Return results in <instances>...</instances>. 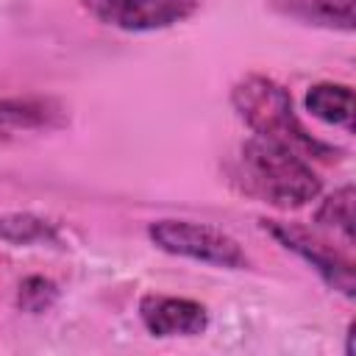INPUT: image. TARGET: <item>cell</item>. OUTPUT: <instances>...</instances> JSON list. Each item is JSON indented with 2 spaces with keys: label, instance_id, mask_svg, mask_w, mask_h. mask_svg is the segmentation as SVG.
Masks as SVG:
<instances>
[{
  "label": "cell",
  "instance_id": "6da1fadb",
  "mask_svg": "<svg viewBox=\"0 0 356 356\" xmlns=\"http://www.w3.org/2000/svg\"><path fill=\"white\" fill-rule=\"evenodd\" d=\"M231 106L239 114V120L256 136L278 142L303 159H314V161L328 164V161H337L342 156L339 147L312 136V131L295 114L289 92L267 75L250 72V75L239 78L231 89Z\"/></svg>",
  "mask_w": 356,
  "mask_h": 356
},
{
  "label": "cell",
  "instance_id": "7a4b0ae2",
  "mask_svg": "<svg viewBox=\"0 0 356 356\" xmlns=\"http://www.w3.org/2000/svg\"><path fill=\"white\" fill-rule=\"evenodd\" d=\"M234 178L248 195L284 211L303 209L323 192V181L303 156L256 134L242 142Z\"/></svg>",
  "mask_w": 356,
  "mask_h": 356
},
{
  "label": "cell",
  "instance_id": "3957f363",
  "mask_svg": "<svg viewBox=\"0 0 356 356\" xmlns=\"http://www.w3.org/2000/svg\"><path fill=\"white\" fill-rule=\"evenodd\" d=\"M147 236L159 250H164L170 256L203 261V264L222 267V270L250 267V259H248L245 248L231 234H225L222 228H214L209 222L156 220V222L147 225Z\"/></svg>",
  "mask_w": 356,
  "mask_h": 356
},
{
  "label": "cell",
  "instance_id": "277c9868",
  "mask_svg": "<svg viewBox=\"0 0 356 356\" xmlns=\"http://www.w3.org/2000/svg\"><path fill=\"white\" fill-rule=\"evenodd\" d=\"M261 228L286 250H292L295 256H300L306 264H312L320 278L342 292L345 298H353L356 292V275H353V261L339 253L325 236H320L312 228H303L298 222H281V220H261Z\"/></svg>",
  "mask_w": 356,
  "mask_h": 356
},
{
  "label": "cell",
  "instance_id": "5b68a950",
  "mask_svg": "<svg viewBox=\"0 0 356 356\" xmlns=\"http://www.w3.org/2000/svg\"><path fill=\"white\" fill-rule=\"evenodd\" d=\"M81 6L100 25L128 33L164 31L200 11V0H81Z\"/></svg>",
  "mask_w": 356,
  "mask_h": 356
},
{
  "label": "cell",
  "instance_id": "8992f818",
  "mask_svg": "<svg viewBox=\"0 0 356 356\" xmlns=\"http://www.w3.org/2000/svg\"><path fill=\"white\" fill-rule=\"evenodd\" d=\"M139 317L153 337H197L209 328V312L203 303L170 295H145L139 300Z\"/></svg>",
  "mask_w": 356,
  "mask_h": 356
},
{
  "label": "cell",
  "instance_id": "52a82bcc",
  "mask_svg": "<svg viewBox=\"0 0 356 356\" xmlns=\"http://www.w3.org/2000/svg\"><path fill=\"white\" fill-rule=\"evenodd\" d=\"M67 122L70 114L56 97H0V142L22 134L58 131Z\"/></svg>",
  "mask_w": 356,
  "mask_h": 356
},
{
  "label": "cell",
  "instance_id": "ba28073f",
  "mask_svg": "<svg viewBox=\"0 0 356 356\" xmlns=\"http://www.w3.org/2000/svg\"><path fill=\"white\" fill-rule=\"evenodd\" d=\"M267 6L286 19H295L312 28H325V31L350 33L356 22V14H353L356 0H267Z\"/></svg>",
  "mask_w": 356,
  "mask_h": 356
},
{
  "label": "cell",
  "instance_id": "9c48e42d",
  "mask_svg": "<svg viewBox=\"0 0 356 356\" xmlns=\"http://www.w3.org/2000/svg\"><path fill=\"white\" fill-rule=\"evenodd\" d=\"M306 111L325 125H339L345 131H353V89L348 83H314L306 92Z\"/></svg>",
  "mask_w": 356,
  "mask_h": 356
},
{
  "label": "cell",
  "instance_id": "30bf717a",
  "mask_svg": "<svg viewBox=\"0 0 356 356\" xmlns=\"http://www.w3.org/2000/svg\"><path fill=\"white\" fill-rule=\"evenodd\" d=\"M0 239L8 245H58V225L31 214V211H11L0 217Z\"/></svg>",
  "mask_w": 356,
  "mask_h": 356
},
{
  "label": "cell",
  "instance_id": "8fae6325",
  "mask_svg": "<svg viewBox=\"0 0 356 356\" xmlns=\"http://www.w3.org/2000/svg\"><path fill=\"white\" fill-rule=\"evenodd\" d=\"M353 186H339L334 195H328L317 211H314V222L337 236H342L345 245H353Z\"/></svg>",
  "mask_w": 356,
  "mask_h": 356
},
{
  "label": "cell",
  "instance_id": "7c38bea8",
  "mask_svg": "<svg viewBox=\"0 0 356 356\" xmlns=\"http://www.w3.org/2000/svg\"><path fill=\"white\" fill-rule=\"evenodd\" d=\"M56 300H58V286L44 275H28L17 289V306L28 314H42Z\"/></svg>",
  "mask_w": 356,
  "mask_h": 356
}]
</instances>
